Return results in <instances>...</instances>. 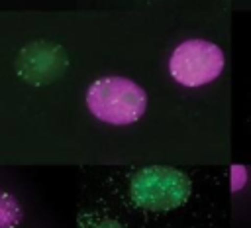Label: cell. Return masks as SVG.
Returning <instances> with one entry per match:
<instances>
[{"instance_id": "6da1fadb", "label": "cell", "mask_w": 251, "mask_h": 228, "mask_svg": "<svg viewBox=\"0 0 251 228\" xmlns=\"http://www.w3.org/2000/svg\"><path fill=\"white\" fill-rule=\"evenodd\" d=\"M88 112L110 126H129L147 110V92L131 79L112 75L92 81L86 88Z\"/></svg>"}, {"instance_id": "7a4b0ae2", "label": "cell", "mask_w": 251, "mask_h": 228, "mask_svg": "<svg viewBox=\"0 0 251 228\" xmlns=\"http://www.w3.org/2000/svg\"><path fill=\"white\" fill-rule=\"evenodd\" d=\"M192 191L190 177L169 165H147L133 173L129 197L133 204L153 212H167L182 206Z\"/></svg>"}, {"instance_id": "3957f363", "label": "cell", "mask_w": 251, "mask_h": 228, "mask_svg": "<svg viewBox=\"0 0 251 228\" xmlns=\"http://www.w3.org/2000/svg\"><path fill=\"white\" fill-rule=\"evenodd\" d=\"M224 51L206 39H186L178 43L169 57L171 77L188 88L204 86L224 71Z\"/></svg>"}, {"instance_id": "277c9868", "label": "cell", "mask_w": 251, "mask_h": 228, "mask_svg": "<svg viewBox=\"0 0 251 228\" xmlns=\"http://www.w3.org/2000/svg\"><path fill=\"white\" fill-rule=\"evenodd\" d=\"M69 69L67 51L47 39H37L24 45L16 57V73L22 81L33 86H45L55 83Z\"/></svg>"}, {"instance_id": "5b68a950", "label": "cell", "mask_w": 251, "mask_h": 228, "mask_svg": "<svg viewBox=\"0 0 251 228\" xmlns=\"http://www.w3.org/2000/svg\"><path fill=\"white\" fill-rule=\"evenodd\" d=\"M22 214L20 200L10 193L0 191V228H16L22 222Z\"/></svg>"}, {"instance_id": "8992f818", "label": "cell", "mask_w": 251, "mask_h": 228, "mask_svg": "<svg viewBox=\"0 0 251 228\" xmlns=\"http://www.w3.org/2000/svg\"><path fill=\"white\" fill-rule=\"evenodd\" d=\"M229 175H231V191L233 193H237L239 189L245 187V183H247V169L243 165L233 163L229 167Z\"/></svg>"}, {"instance_id": "52a82bcc", "label": "cell", "mask_w": 251, "mask_h": 228, "mask_svg": "<svg viewBox=\"0 0 251 228\" xmlns=\"http://www.w3.org/2000/svg\"><path fill=\"white\" fill-rule=\"evenodd\" d=\"M96 228H124V226H122V224H120L118 220H112V218H106V220H102V222H100V224H98Z\"/></svg>"}]
</instances>
